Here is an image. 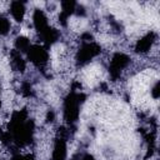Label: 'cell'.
<instances>
[{
    "mask_svg": "<svg viewBox=\"0 0 160 160\" xmlns=\"http://www.w3.org/2000/svg\"><path fill=\"white\" fill-rule=\"evenodd\" d=\"M54 119H55V114H54V111H52V110H49L48 114H46V120L51 122V121H54Z\"/></svg>",
    "mask_w": 160,
    "mask_h": 160,
    "instance_id": "obj_15",
    "label": "cell"
},
{
    "mask_svg": "<svg viewBox=\"0 0 160 160\" xmlns=\"http://www.w3.org/2000/svg\"><path fill=\"white\" fill-rule=\"evenodd\" d=\"M10 28H11V24H10L9 19H8L5 15L0 14V35H6V34H9Z\"/></svg>",
    "mask_w": 160,
    "mask_h": 160,
    "instance_id": "obj_12",
    "label": "cell"
},
{
    "mask_svg": "<svg viewBox=\"0 0 160 160\" xmlns=\"http://www.w3.org/2000/svg\"><path fill=\"white\" fill-rule=\"evenodd\" d=\"M0 92H1V85H0Z\"/></svg>",
    "mask_w": 160,
    "mask_h": 160,
    "instance_id": "obj_20",
    "label": "cell"
},
{
    "mask_svg": "<svg viewBox=\"0 0 160 160\" xmlns=\"http://www.w3.org/2000/svg\"><path fill=\"white\" fill-rule=\"evenodd\" d=\"M30 46H31L30 40L26 36H18L16 38V40H15V50H18L19 52H26Z\"/></svg>",
    "mask_w": 160,
    "mask_h": 160,
    "instance_id": "obj_11",
    "label": "cell"
},
{
    "mask_svg": "<svg viewBox=\"0 0 160 160\" xmlns=\"http://www.w3.org/2000/svg\"><path fill=\"white\" fill-rule=\"evenodd\" d=\"M28 59L38 68H44L49 61V52L42 45H31L26 51Z\"/></svg>",
    "mask_w": 160,
    "mask_h": 160,
    "instance_id": "obj_4",
    "label": "cell"
},
{
    "mask_svg": "<svg viewBox=\"0 0 160 160\" xmlns=\"http://www.w3.org/2000/svg\"><path fill=\"white\" fill-rule=\"evenodd\" d=\"M66 152H68L66 151V140L62 138H58L54 144L51 159L52 160H65Z\"/></svg>",
    "mask_w": 160,
    "mask_h": 160,
    "instance_id": "obj_7",
    "label": "cell"
},
{
    "mask_svg": "<svg viewBox=\"0 0 160 160\" xmlns=\"http://www.w3.org/2000/svg\"><path fill=\"white\" fill-rule=\"evenodd\" d=\"M10 58H11V65L15 70L24 72V70L26 69V62L21 56V52H19L18 50H11L10 51Z\"/></svg>",
    "mask_w": 160,
    "mask_h": 160,
    "instance_id": "obj_9",
    "label": "cell"
},
{
    "mask_svg": "<svg viewBox=\"0 0 160 160\" xmlns=\"http://www.w3.org/2000/svg\"><path fill=\"white\" fill-rule=\"evenodd\" d=\"M24 160H35V156L34 154H26L24 155Z\"/></svg>",
    "mask_w": 160,
    "mask_h": 160,
    "instance_id": "obj_17",
    "label": "cell"
},
{
    "mask_svg": "<svg viewBox=\"0 0 160 160\" xmlns=\"http://www.w3.org/2000/svg\"><path fill=\"white\" fill-rule=\"evenodd\" d=\"M130 56L124 54V52H115L110 60L109 64V72L110 76L114 80H118L121 76V72L124 71V69L130 64Z\"/></svg>",
    "mask_w": 160,
    "mask_h": 160,
    "instance_id": "obj_3",
    "label": "cell"
},
{
    "mask_svg": "<svg viewBox=\"0 0 160 160\" xmlns=\"http://www.w3.org/2000/svg\"><path fill=\"white\" fill-rule=\"evenodd\" d=\"M11 160H24V155H20V154H15V155L11 158Z\"/></svg>",
    "mask_w": 160,
    "mask_h": 160,
    "instance_id": "obj_18",
    "label": "cell"
},
{
    "mask_svg": "<svg viewBox=\"0 0 160 160\" xmlns=\"http://www.w3.org/2000/svg\"><path fill=\"white\" fill-rule=\"evenodd\" d=\"M40 36H41V39H42L45 46H51L54 42L58 41V39H59V32H58L56 29L49 26L42 34H40Z\"/></svg>",
    "mask_w": 160,
    "mask_h": 160,
    "instance_id": "obj_10",
    "label": "cell"
},
{
    "mask_svg": "<svg viewBox=\"0 0 160 160\" xmlns=\"http://www.w3.org/2000/svg\"><path fill=\"white\" fill-rule=\"evenodd\" d=\"M101 52V46L94 41L82 42L80 49L76 52V64L78 66H84L89 64L95 56Z\"/></svg>",
    "mask_w": 160,
    "mask_h": 160,
    "instance_id": "obj_2",
    "label": "cell"
},
{
    "mask_svg": "<svg viewBox=\"0 0 160 160\" xmlns=\"http://www.w3.org/2000/svg\"><path fill=\"white\" fill-rule=\"evenodd\" d=\"M0 109H1V101H0Z\"/></svg>",
    "mask_w": 160,
    "mask_h": 160,
    "instance_id": "obj_19",
    "label": "cell"
},
{
    "mask_svg": "<svg viewBox=\"0 0 160 160\" xmlns=\"http://www.w3.org/2000/svg\"><path fill=\"white\" fill-rule=\"evenodd\" d=\"M155 40H156V32H154V31L146 32L145 35H142L136 41V44H135V52H138V54H146L151 49V46L154 45Z\"/></svg>",
    "mask_w": 160,
    "mask_h": 160,
    "instance_id": "obj_5",
    "label": "cell"
},
{
    "mask_svg": "<svg viewBox=\"0 0 160 160\" xmlns=\"http://www.w3.org/2000/svg\"><path fill=\"white\" fill-rule=\"evenodd\" d=\"M25 4L22 1H12L10 4V14L15 21L21 22L25 16Z\"/></svg>",
    "mask_w": 160,
    "mask_h": 160,
    "instance_id": "obj_8",
    "label": "cell"
},
{
    "mask_svg": "<svg viewBox=\"0 0 160 160\" xmlns=\"http://www.w3.org/2000/svg\"><path fill=\"white\" fill-rule=\"evenodd\" d=\"M81 160H95V158H94L91 154H85V155L81 158Z\"/></svg>",
    "mask_w": 160,
    "mask_h": 160,
    "instance_id": "obj_16",
    "label": "cell"
},
{
    "mask_svg": "<svg viewBox=\"0 0 160 160\" xmlns=\"http://www.w3.org/2000/svg\"><path fill=\"white\" fill-rule=\"evenodd\" d=\"M85 95L81 92L71 91L68 94V96L64 100V119L68 121V124L72 125L78 119L80 114V105L84 102Z\"/></svg>",
    "mask_w": 160,
    "mask_h": 160,
    "instance_id": "obj_1",
    "label": "cell"
},
{
    "mask_svg": "<svg viewBox=\"0 0 160 160\" xmlns=\"http://www.w3.org/2000/svg\"><path fill=\"white\" fill-rule=\"evenodd\" d=\"M150 92H151V96H152L154 99H158V98H159V94H160V90H159V81L155 82V85L152 86V89L150 90Z\"/></svg>",
    "mask_w": 160,
    "mask_h": 160,
    "instance_id": "obj_14",
    "label": "cell"
},
{
    "mask_svg": "<svg viewBox=\"0 0 160 160\" xmlns=\"http://www.w3.org/2000/svg\"><path fill=\"white\" fill-rule=\"evenodd\" d=\"M21 94H22L24 96H26V98H30V96L34 95V90H32L30 82L24 81V82L21 84Z\"/></svg>",
    "mask_w": 160,
    "mask_h": 160,
    "instance_id": "obj_13",
    "label": "cell"
},
{
    "mask_svg": "<svg viewBox=\"0 0 160 160\" xmlns=\"http://www.w3.org/2000/svg\"><path fill=\"white\" fill-rule=\"evenodd\" d=\"M32 24H34L35 30H36L39 34H42V32L49 28V25H48V18H46V15L44 14L42 10L36 9V10L34 11V15H32Z\"/></svg>",
    "mask_w": 160,
    "mask_h": 160,
    "instance_id": "obj_6",
    "label": "cell"
}]
</instances>
